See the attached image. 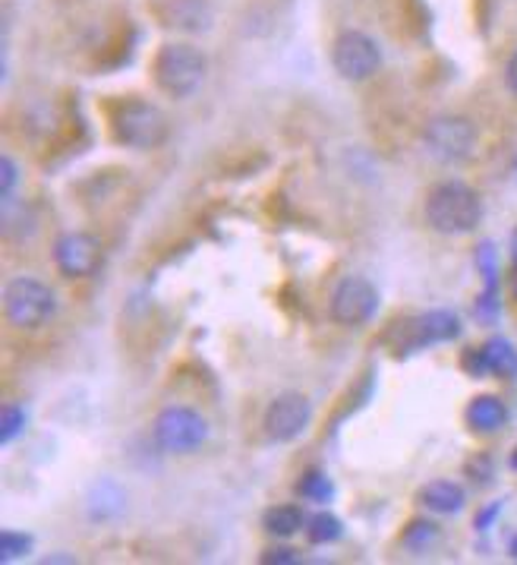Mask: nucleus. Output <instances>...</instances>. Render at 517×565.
<instances>
[{
  "instance_id": "f257e3e1",
  "label": "nucleus",
  "mask_w": 517,
  "mask_h": 565,
  "mask_svg": "<svg viewBox=\"0 0 517 565\" xmlns=\"http://www.w3.org/2000/svg\"><path fill=\"white\" fill-rule=\"evenodd\" d=\"M426 222L429 228L445 237L477 231L483 222V200L464 180H442L426 197Z\"/></svg>"
},
{
  "instance_id": "f03ea898",
  "label": "nucleus",
  "mask_w": 517,
  "mask_h": 565,
  "mask_svg": "<svg viewBox=\"0 0 517 565\" xmlns=\"http://www.w3.org/2000/svg\"><path fill=\"white\" fill-rule=\"evenodd\" d=\"M152 73H155L159 89L167 92L171 99H190L205 83V58L193 45L174 41V45H164L155 54Z\"/></svg>"
},
{
  "instance_id": "7ed1b4c3",
  "label": "nucleus",
  "mask_w": 517,
  "mask_h": 565,
  "mask_svg": "<svg viewBox=\"0 0 517 565\" xmlns=\"http://www.w3.org/2000/svg\"><path fill=\"white\" fill-rule=\"evenodd\" d=\"M58 313V298L35 278H13L3 291V316L13 329L48 326Z\"/></svg>"
},
{
  "instance_id": "20e7f679",
  "label": "nucleus",
  "mask_w": 517,
  "mask_h": 565,
  "mask_svg": "<svg viewBox=\"0 0 517 565\" xmlns=\"http://www.w3.org/2000/svg\"><path fill=\"white\" fill-rule=\"evenodd\" d=\"M114 139L136 152L159 149L167 139V117L159 104L142 99L124 101L114 114Z\"/></svg>"
},
{
  "instance_id": "39448f33",
  "label": "nucleus",
  "mask_w": 517,
  "mask_h": 565,
  "mask_svg": "<svg viewBox=\"0 0 517 565\" xmlns=\"http://www.w3.org/2000/svg\"><path fill=\"white\" fill-rule=\"evenodd\" d=\"M152 436H155L159 449L167 452V455H190V452H196L205 442L209 427H205V417L196 414L193 407L171 404V407H164L162 414L155 417Z\"/></svg>"
},
{
  "instance_id": "423d86ee",
  "label": "nucleus",
  "mask_w": 517,
  "mask_h": 565,
  "mask_svg": "<svg viewBox=\"0 0 517 565\" xmlns=\"http://www.w3.org/2000/svg\"><path fill=\"white\" fill-rule=\"evenodd\" d=\"M379 310V291L373 281L360 278V275H348L338 281V288L331 291V300H328V316L331 323L338 326H366Z\"/></svg>"
},
{
  "instance_id": "0eeeda50",
  "label": "nucleus",
  "mask_w": 517,
  "mask_h": 565,
  "mask_svg": "<svg viewBox=\"0 0 517 565\" xmlns=\"http://www.w3.org/2000/svg\"><path fill=\"white\" fill-rule=\"evenodd\" d=\"M423 139H426L429 155L445 162V165H461V162H467L477 152V130H474V124L464 121V117H452V114L429 121Z\"/></svg>"
},
{
  "instance_id": "6e6552de",
  "label": "nucleus",
  "mask_w": 517,
  "mask_h": 565,
  "mask_svg": "<svg viewBox=\"0 0 517 565\" xmlns=\"http://www.w3.org/2000/svg\"><path fill=\"white\" fill-rule=\"evenodd\" d=\"M331 64H335L341 79L363 83V79H369L376 70L382 67V51H379L376 38H369L360 29H348V33H341L335 38Z\"/></svg>"
},
{
  "instance_id": "1a4fd4ad",
  "label": "nucleus",
  "mask_w": 517,
  "mask_h": 565,
  "mask_svg": "<svg viewBox=\"0 0 517 565\" xmlns=\"http://www.w3.org/2000/svg\"><path fill=\"white\" fill-rule=\"evenodd\" d=\"M310 420H313V404H310V399L300 395V392H285V395H278V399L268 404L262 427H265L268 439L291 442V439H297L300 432L310 427Z\"/></svg>"
},
{
  "instance_id": "9d476101",
  "label": "nucleus",
  "mask_w": 517,
  "mask_h": 565,
  "mask_svg": "<svg viewBox=\"0 0 517 565\" xmlns=\"http://www.w3.org/2000/svg\"><path fill=\"white\" fill-rule=\"evenodd\" d=\"M54 266L66 278H89L101 266V243L86 231H66L54 243Z\"/></svg>"
},
{
  "instance_id": "9b49d317",
  "label": "nucleus",
  "mask_w": 517,
  "mask_h": 565,
  "mask_svg": "<svg viewBox=\"0 0 517 565\" xmlns=\"http://www.w3.org/2000/svg\"><path fill=\"white\" fill-rule=\"evenodd\" d=\"M464 366L474 373V376H486V373H495V376H517V351L512 341L505 338H489L483 348L470 351L464 357Z\"/></svg>"
},
{
  "instance_id": "f8f14e48",
  "label": "nucleus",
  "mask_w": 517,
  "mask_h": 565,
  "mask_svg": "<svg viewBox=\"0 0 517 565\" xmlns=\"http://www.w3.org/2000/svg\"><path fill=\"white\" fill-rule=\"evenodd\" d=\"M461 335V319L452 310H429L414 323V348L423 344H442Z\"/></svg>"
},
{
  "instance_id": "ddd939ff",
  "label": "nucleus",
  "mask_w": 517,
  "mask_h": 565,
  "mask_svg": "<svg viewBox=\"0 0 517 565\" xmlns=\"http://www.w3.org/2000/svg\"><path fill=\"white\" fill-rule=\"evenodd\" d=\"M467 427L474 432H499L508 424V407L495 395H477L467 404Z\"/></svg>"
},
{
  "instance_id": "4468645a",
  "label": "nucleus",
  "mask_w": 517,
  "mask_h": 565,
  "mask_svg": "<svg viewBox=\"0 0 517 565\" xmlns=\"http://www.w3.org/2000/svg\"><path fill=\"white\" fill-rule=\"evenodd\" d=\"M420 499L423 505L429 512H436V515H457L464 508V502H467V493L454 480H432V484L423 487Z\"/></svg>"
},
{
  "instance_id": "2eb2a0df",
  "label": "nucleus",
  "mask_w": 517,
  "mask_h": 565,
  "mask_svg": "<svg viewBox=\"0 0 517 565\" xmlns=\"http://www.w3.org/2000/svg\"><path fill=\"white\" fill-rule=\"evenodd\" d=\"M306 525V515L300 512V505H275L265 512V531L275 537H293Z\"/></svg>"
},
{
  "instance_id": "dca6fc26",
  "label": "nucleus",
  "mask_w": 517,
  "mask_h": 565,
  "mask_svg": "<svg viewBox=\"0 0 517 565\" xmlns=\"http://www.w3.org/2000/svg\"><path fill=\"white\" fill-rule=\"evenodd\" d=\"M306 537H310V543H335V540H341V533H344V525H341V518H335L331 512H316L313 518H306Z\"/></svg>"
},
{
  "instance_id": "f3484780",
  "label": "nucleus",
  "mask_w": 517,
  "mask_h": 565,
  "mask_svg": "<svg viewBox=\"0 0 517 565\" xmlns=\"http://www.w3.org/2000/svg\"><path fill=\"white\" fill-rule=\"evenodd\" d=\"M300 497L310 499V502H331L335 499V484L328 480L325 470H310L300 480Z\"/></svg>"
},
{
  "instance_id": "a211bd4d",
  "label": "nucleus",
  "mask_w": 517,
  "mask_h": 565,
  "mask_svg": "<svg viewBox=\"0 0 517 565\" xmlns=\"http://www.w3.org/2000/svg\"><path fill=\"white\" fill-rule=\"evenodd\" d=\"M33 553V537L20 531H3L0 533V563H16L26 560Z\"/></svg>"
},
{
  "instance_id": "6ab92c4d",
  "label": "nucleus",
  "mask_w": 517,
  "mask_h": 565,
  "mask_svg": "<svg viewBox=\"0 0 517 565\" xmlns=\"http://www.w3.org/2000/svg\"><path fill=\"white\" fill-rule=\"evenodd\" d=\"M436 537H439V531H436V525H432V522H414V525L404 531L401 543H404L411 553H426V550L436 543Z\"/></svg>"
},
{
  "instance_id": "aec40b11",
  "label": "nucleus",
  "mask_w": 517,
  "mask_h": 565,
  "mask_svg": "<svg viewBox=\"0 0 517 565\" xmlns=\"http://www.w3.org/2000/svg\"><path fill=\"white\" fill-rule=\"evenodd\" d=\"M26 430V411L20 404H3V420H0V442L10 445L16 436Z\"/></svg>"
},
{
  "instance_id": "412c9836",
  "label": "nucleus",
  "mask_w": 517,
  "mask_h": 565,
  "mask_svg": "<svg viewBox=\"0 0 517 565\" xmlns=\"http://www.w3.org/2000/svg\"><path fill=\"white\" fill-rule=\"evenodd\" d=\"M16 177H20V167H16V162L10 155H3L0 159V193H3V202L10 200V193L16 187Z\"/></svg>"
},
{
  "instance_id": "4be33fe9",
  "label": "nucleus",
  "mask_w": 517,
  "mask_h": 565,
  "mask_svg": "<svg viewBox=\"0 0 517 565\" xmlns=\"http://www.w3.org/2000/svg\"><path fill=\"white\" fill-rule=\"evenodd\" d=\"M505 86H508L512 96H517V48L515 54L508 58V64H505Z\"/></svg>"
},
{
  "instance_id": "5701e85b",
  "label": "nucleus",
  "mask_w": 517,
  "mask_h": 565,
  "mask_svg": "<svg viewBox=\"0 0 517 565\" xmlns=\"http://www.w3.org/2000/svg\"><path fill=\"white\" fill-rule=\"evenodd\" d=\"M265 563H300V556H293V550H272L268 556H262Z\"/></svg>"
},
{
  "instance_id": "b1692460",
  "label": "nucleus",
  "mask_w": 517,
  "mask_h": 565,
  "mask_svg": "<svg viewBox=\"0 0 517 565\" xmlns=\"http://www.w3.org/2000/svg\"><path fill=\"white\" fill-rule=\"evenodd\" d=\"M512 256H515V266H517V228L515 234H512Z\"/></svg>"
},
{
  "instance_id": "393cba45",
  "label": "nucleus",
  "mask_w": 517,
  "mask_h": 565,
  "mask_svg": "<svg viewBox=\"0 0 517 565\" xmlns=\"http://www.w3.org/2000/svg\"><path fill=\"white\" fill-rule=\"evenodd\" d=\"M508 553H512V556H515V560H517V537H515V540H512V547H508Z\"/></svg>"
},
{
  "instance_id": "a878e982",
  "label": "nucleus",
  "mask_w": 517,
  "mask_h": 565,
  "mask_svg": "<svg viewBox=\"0 0 517 565\" xmlns=\"http://www.w3.org/2000/svg\"><path fill=\"white\" fill-rule=\"evenodd\" d=\"M515 465H517V452H515Z\"/></svg>"
}]
</instances>
